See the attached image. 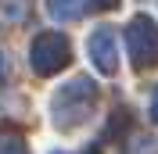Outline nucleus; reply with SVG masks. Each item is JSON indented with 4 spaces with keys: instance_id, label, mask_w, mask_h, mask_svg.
<instances>
[{
    "instance_id": "f257e3e1",
    "label": "nucleus",
    "mask_w": 158,
    "mask_h": 154,
    "mask_svg": "<svg viewBox=\"0 0 158 154\" xmlns=\"http://www.w3.org/2000/svg\"><path fill=\"white\" fill-rule=\"evenodd\" d=\"M122 39H126V54L133 58V65H137V68L158 65V25L148 18V14L129 18Z\"/></svg>"
},
{
    "instance_id": "9d476101",
    "label": "nucleus",
    "mask_w": 158,
    "mask_h": 154,
    "mask_svg": "<svg viewBox=\"0 0 158 154\" xmlns=\"http://www.w3.org/2000/svg\"><path fill=\"white\" fill-rule=\"evenodd\" d=\"M7 75V61H4V54H0V79Z\"/></svg>"
},
{
    "instance_id": "6e6552de",
    "label": "nucleus",
    "mask_w": 158,
    "mask_h": 154,
    "mask_svg": "<svg viewBox=\"0 0 158 154\" xmlns=\"http://www.w3.org/2000/svg\"><path fill=\"white\" fill-rule=\"evenodd\" d=\"M118 0H90V7H97V11H111Z\"/></svg>"
},
{
    "instance_id": "9b49d317",
    "label": "nucleus",
    "mask_w": 158,
    "mask_h": 154,
    "mask_svg": "<svg viewBox=\"0 0 158 154\" xmlns=\"http://www.w3.org/2000/svg\"><path fill=\"white\" fill-rule=\"evenodd\" d=\"M86 154H97V151H86Z\"/></svg>"
},
{
    "instance_id": "1a4fd4ad",
    "label": "nucleus",
    "mask_w": 158,
    "mask_h": 154,
    "mask_svg": "<svg viewBox=\"0 0 158 154\" xmlns=\"http://www.w3.org/2000/svg\"><path fill=\"white\" fill-rule=\"evenodd\" d=\"M151 115H155V122H158V90H155V100H151Z\"/></svg>"
},
{
    "instance_id": "f03ea898",
    "label": "nucleus",
    "mask_w": 158,
    "mask_h": 154,
    "mask_svg": "<svg viewBox=\"0 0 158 154\" xmlns=\"http://www.w3.org/2000/svg\"><path fill=\"white\" fill-rule=\"evenodd\" d=\"M72 61V47L61 32H40L29 47V65L36 75H54Z\"/></svg>"
},
{
    "instance_id": "39448f33",
    "label": "nucleus",
    "mask_w": 158,
    "mask_h": 154,
    "mask_svg": "<svg viewBox=\"0 0 158 154\" xmlns=\"http://www.w3.org/2000/svg\"><path fill=\"white\" fill-rule=\"evenodd\" d=\"M79 14H83V0H50V18L76 22Z\"/></svg>"
},
{
    "instance_id": "7ed1b4c3",
    "label": "nucleus",
    "mask_w": 158,
    "mask_h": 154,
    "mask_svg": "<svg viewBox=\"0 0 158 154\" xmlns=\"http://www.w3.org/2000/svg\"><path fill=\"white\" fill-rule=\"evenodd\" d=\"M94 83H90L86 75H79V79H72L69 86H61V93L54 97V111H58V125H76V122H83V111L90 107V100H94Z\"/></svg>"
},
{
    "instance_id": "423d86ee",
    "label": "nucleus",
    "mask_w": 158,
    "mask_h": 154,
    "mask_svg": "<svg viewBox=\"0 0 158 154\" xmlns=\"http://www.w3.org/2000/svg\"><path fill=\"white\" fill-rule=\"evenodd\" d=\"M126 154H158V140L140 133V136H133V140L126 144Z\"/></svg>"
},
{
    "instance_id": "0eeeda50",
    "label": "nucleus",
    "mask_w": 158,
    "mask_h": 154,
    "mask_svg": "<svg viewBox=\"0 0 158 154\" xmlns=\"http://www.w3.org/2000/svg\"><path fill=\"white\" fill-rule=\"evenodd\" d=\"M0 154H25V144L18 136H0Z\"/></svg>"
},
{
    "instance_id": "20e7f679",
    "label": "nucleus",
    "mask_w": 158,
    "mask_h": 154,
    "mask_svg": "<svg viewBox=\"0 0 158 154\" xmlns=\"http://www.w3.org/2000/svg\"><path fill=\"white\" fill-rule=\"evenodd\" d=\"M86 50H90V61L97 65L101 75H115L118 72V36H115V29H108V25L94 29L86 39Z\"/></svg>"
}]
</instances>
